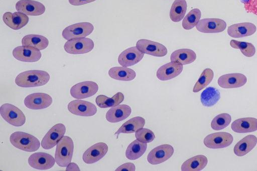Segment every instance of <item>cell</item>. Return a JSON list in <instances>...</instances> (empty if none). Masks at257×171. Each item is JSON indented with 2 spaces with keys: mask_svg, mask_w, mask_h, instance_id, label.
I'll return each instance as SVG.
<instances>
[{
  "mask_svg": "<svg viewBox=\"0 0 257 171\" xmlns=\"http://www.w3.org/2000/svg\"><path fill=\"white\" fill-rule=\"evenodd\" d=\"M50 78L48 72L43 70H28L18 74L15 83L21 87L41 86L47 84Z\"/></svg>",
  "mask_w": 257,
  "mask_h": 171,
  "instance_id": "6da1fadb",
  "label": "cell"
},
{
  "mask_svg": "<svg viewBox=\"0 0 257 171\" xmlns=\"http://www.w3.org/2000/svg\"><path fill=\"white\" fill-rule=\"evenodd\" d=\"M10 141L15 147L28 152L35 151L40 146V141L37 137L23 131H16L12 133Z\"/></svg>",
  "mask_w": 257,
  "mask_h": 171,
  "instance_id": "7a4b0ae2",
  "label": "cell"
},
{
  "mask_svg": "<svg viewBox=\"0 0 257 171\" xmlns=\"http://www.w3.org/2000/svg\"><path fill=\"white\" fill-rule=\"evenodd\" d=\"M74 149L73 140L68 136H64L57 144L55 153L56 163L65 167L71 162Z\"/></svg>",
  "mask_w": 257,
  "mask_h": 171,
  "instance_id": "3957f363",
  "label": "cell"
},
{
  "mask_svg": "<svg viewBox=\"0 0 257 171\" xmlns=\"http://www.w3.org/2000/svg\"><path fill=\"white\" fill-rule=\"evenodd\" d=\"M0 114L6 121L15 126H21L26 122L24 113L19 108L10 103H5L1 106Z\"/></svg>",
  "mask_w": 257,
  "mask_h": 171,
  "instance_id": "277c9868",
  "label": "cell"
},
{
  "mask_svg": "<svg viewBox=\"0 0 257 171\" xmlns=\"http://www.w3.org/2000/svg\"><path fill=\"white\" fill-rule=\"evenodd\" d=\"M93 41L88 38H74L67 41L64 46L65 51L70 54H83L94 48Z\"/></svg>",
  "mask_w": 257,
  "mask_h": 171,
  "instance_id": "5b68a950",
  "label": "cell"
},
{
  "mask_svg": "<svg viewBox=\"0 0 257 171\" xmlns=\"http://www.w3.org/2000/svg\"><path fill=\"white\" fill-rule=\"evenodd\" d=\"M93 30L94 27L90 23L82 22L67 27L63 30L62 35L65 39L69 40L85 37L91 34Z\"/></svg>",
  "mask_w": 257,
  "mask_h": 171,
  "instance_id": "8992f818",
  "label": "cell"
},
{
  "mask_svg": "<svg viewBox=\"0 0 257 171\" xmlns=\"http://www.w3.org/2000/svg\"><path fill=\"white\" fill-rule=\"evenodd\" d=\"M233 140L232 135L226 132H219L207 135L203 140L204 144L209 148H222L229 146Z\"/></svg>",
  "mask_w": 257,
  "mask_h": 171,
  "instance_id": "52a82bcc",
  "label": "cell"
},
{
  "mask_svg": "<svg viewBox=\"0 0 257 171\" xmlns=\"http://www.w3.org/2000/svg\"><path fill=\"white\" fill-rule=\"evenodd\" d=\"M66 132L65 126L62 123L54 125L43 137L41 145L45 149L54 147L64 136Z\"/></svg>",
  "mask_w": 257,
  "mask_h": 171,
  "instance_id": "ba28073f",
  "label": "cell"
},
{
  "mask_svg": "<svg viewBox=\"0 0 257 171\" xmlns=\"http://www.w3.org/2000/svg\"><path fill=\"white\" fill-rule=\"evenodd\" d=\"M98 90L97 84L91 81L77 83L70 89V94L74 98L83 99L92 96Z\"/></svg>",
  "mask_w": 257,
  "mask_h": 171,
  "instance_id": "9c48e42d",
  "label": "cell"
},
{
  "mask_svg": "<svg viewBox=\"0 0 257 171\" xmlns=\"http://www.w3.org/2000/svg\"><path fill=\"white\" fill-rule=\"evenodd\" d=\"M138 49L144 54L162 57L167 55V48L163 44L147 39H140L136 43Z\"/></svg>",
  "mask_w": 257,
  "mask_h": 171,
  "instance_id": "30bf717a",
  "label": "cell"
},
{
  "mask_svg": "<svg viewBox=\"0 0 257 171\" xmlns=\"http://www.w3.org/2000/svg\"><path fill=\"white\" fill-rule=\"evenodd\" d=\"M52 98L44 93H34L27 96L24 99L25 105L30 109L46 108L52 103Z\"/></svg>",
  "mask_w": 257,
  "mask_h": 171,
  "instance_id": "8fae6325",
  "label": "cell"
},
{
  "mask_svg": "<svg viewBox=\"0 0 257 171\" xmlns=\"http://www.w3.org/2000/svg\"><path fill=\"white\" fill-rule=\"evenodd\" d=\"M174 151L173 147L170 144L159 145L149 153L147 156L148 161L153 165L161 163L170 158Z\"/></svg>",
  "mask_w": 257,
  "mask_h": 171,
  "instance_id": "7c38bea8",
  "label": "cell"
},
{
  "mask_svg": "<svg viewBox=\"0 0 257 171\" xmlns=\"http://www.w3.org/2000/svg\"><path fill=\"white\" fill-rule=\"evenodd\" d=\"M14 57L20 61L35 62L41 58V53L37 49L29 46H21L15 48L13 50Z\"/></svg>",
  "mask_w": 257,
  "mask_h": 171,
  "instance_id": "4fadbf2b",
  "label": "cell"
},
{
  "mask_svg": "<svg viewBox=\"0 0 257 171\" xmlns=\"http://www.w3.org/2000/svg\"><path fill=\"white\" fill-rule=\"evenodd\" d=\"M67 107L71 113L81 116H91L97 112V108L94 104L82 100H72Z\"/></svg>",
  "mask_w": 257,
  "mask_h": 171,
  "instance_id": "5bb4252c",
  "label": "cell"
},
{
  "mask_svg": "<svg viewBox=\"0 0 257 171\" xmlns=\"http://www.w3.org/2000/svg\"><path fill=\"white\" fill-rule=\"evenodd\" d=\"M226 28V22L220 19L206 18L200 20L196 28L203 33H217L224 31Z\"/></svg>",
  "mask_w": 257,
  "mask_h": 171,
  "instance_id": "9a60e30c",
  "label": "cell"
},
{
  "mask_svg": "<svg viewBox=\"0 0 257 171\" xmlns=\"http://www.w3.org/2000/svg\"><path fill=\"white\" fill-rule=\"evenodd\" d=\"M55 159L50 154L43 152L33 153L28 158V163L33 168L39 170H46L52 168Z\"/></svg>",
  "mask_w": 257,
  "mask_h": 171,
  "instance_id": "2e32d148",
  "label": "cell"
},
{
  "mask_svg": "<svg viewBox=\"0 0 257 171\" xmlns=\"http://www.w3.org/2000/svg\"><path fill=\"white\" fill-rule=\"evenodd\" d=\"M19 12L29 16H40L45 12V6L40 2L31 0H20L16 4Z\"/></svg>",
  "mask_w": 257,
  "mask_h": 171,
  "instance_id": "e0dca14e",
  "label": "cell"
},
{
  "mask_svg": "<svg viewBox=\"0 0 257 171\" xmlns=\"http://www.w3.org/2000/svg\"><path fill=\"white\" fill-rule=\"evenodd\" d=\"M107 151L108 146L105 143L98 142L91 146L84 152L82 158L85 163L92 164L104 156Z\"/></svg>",
  "mask_w": 257,
  "mask_h": 171,
  "instance_id": "ac0fdd59",
  "label": "cell"
},
{
  "mask_svg": "<svg viewBox=\"0 0 257 171\" xmlns=\"http://www.w3.org/2000/svg\"><path fill=\"white\" fill-rule=\"evenodd\" d=\"M183 69V65L177 62L171 61L161 66L157 71L156 76L161 81H167L180 75Z\"/></svg>",
  "mask_w": 257,
  "mask_h": 171,
  "instance_id": "d6986e66",
  "label": "cell"
},
{
  "mask_svg": "<svg viewBox=\"0 0 257 171\" xmlns=\"http://www.w3.org/2000/svg\"><path fill=\"white\" fill-rule=\"evenodd\" d=\"M144 53L136 47L128 48L122 51L118 56V62L122 66L129 67L134 65L142 60Z\"/></svg>",
  "mask_w": 257,
  "mask_h": 171,
  "instance_id": "ffe728a7",
  "label": "cell"
},
{
  "mask_svg": "<svg viewBox=\"0 0 257 171\" xmlns=\"http://www.w3.org/2000/svg\"><path fill=\"white\" fill-rule=\"evenodd\" d=\"M247 82L246 76L241 73L226 74L218 79L219 86L223 88H235L244 85Z\"/></svg>",
  "mask_w": 257,
  "mask_h": 171,
  "instance_id": "44dd1931",
  "label": "cell"
},
{
  "mask_svg": "<svg viewBox=\"0 0 257 171\" xmlns=\"http://www.w3.org/2000/svg\"><path fill=\"white\" fill-rule=\"evenodd\" d=\"M256 31V27L254 24L245 22L230 26L227 29V34L231 37L239 38L252 35Z\"/></svg>",
  "mask_w": 257,
  "mask_h": 171,
  "instance_id": "7402d4cb",
  "label": "cell"
},
{
  "mask_svg": "<svg viewBox=\"0 0 257 171\" xmlns=\"http://www.w3.org/2000/svg\"><path fill=\"white\" fill-rule=\"evenodd\" d=\"M5 24L10 28L17 30L25 26L29 22L28 17L21 12H6L3 16Z\"/></svg>",
  "mask_w": 257,
  "mask_h": 171,
  "instance_id": "603a6c76",
  "label": "cell"
},
{
  "mask_svg": "<svg viewBox=\"0 0 257 171\" xmlns=\"http://www.w3.org/2000/svg\"><path fill=\"white\" fill-rule=\"evenodd\" d=\"M131 112L132 109L130 106L126 104L118 105L107 111L105 118L109 122H118L127 118Z\"/></svg>",
  "mask_w": 257,
  "mask_h": 171,
  "instance_id": "cb8c5ba5",
  "label": "cell"
},
{
  "mask_svg": "<svg viewBox=\"0 0 257 171\" xmlns=\"http://www.w3.org/2000/svg\"><path fill=\"white\" fill-rule=\"evenodd\" d=\"M231 129L237 133H247L257 130V118H241L235 120L231 125Z\"/></svg>",
  "mask_w": 257,
  "mask_h": 171,
  "instance_id": "d4e9b609",
  "label": "cell"
},
{
  "mask_svg": "<svg viewBox=\"0 0 257 171\" xmlns=\"http://www.w3.org/2000/svg\"><path fill=\"white\" fill-rule=\"evenodd\" d=\"M257 143V137L252 134L248 135L240 140L234 146L233 152L238 156H242L250 151Z\"/></svg>",
  "mask_w": 257,
  "mask_h": 171,
  "instance_id": "484cf974",
  "label": "cell"
},
{
  "mask_svg": "<svg viewBox=\"0 0 257 171\" xmlns=\"http://www.w3.org/2000/svg\"><path fill=\"white\" fill-rule=\"evenodd\" d=\"M208 159L202 154L194 156L184 161L181 166L182 171H199L207 165Z\"/></svg>",
  "mask_w": 257,
  "mask_h": 171,
  "instance_id": "4316f807",
  "label": "cell"
},
{
  "mask_svg": "<svg viewBox=\"0 0 257 171\" xmlns=\"http://www.w3.org/2000/svg\"><path fill=\"white\" fill-rule=\"evenodd\" d=\"M196 59L194 51L189 49H180L174 51L170 56L171 61L180 63L183 65L193 63Z\"/></svg>",
  "mask_w": 257,
  "mask_h": 171,
  "instance_id": "83f0119b",
  "label": "cell"
},
{
  "mask_svg": "<svg viewBox=\"0 0 257 171\" xmlns=\"http://www.w3.org/2000/svg\"><path fill=\"white\" fill-rule=\"evenodd\" d=\"M109 76L112 79L124 81L134 80L136 76V72L127 67H114L108 71Z\"/></svg>",
  "mask_w": 257,
  "mask_h": 171,
  "instance_id": "f1b7e54d",
  "label": "cell"
},
{
  "mask_svg": "<svg viewBox=\"0 0 257 171\" xmlns=\"http://www.w3.org/2000/svg\"><path fill=\"white\" fill-rule=\"evenodd\" d=\"M145 119L141 116L133 117L124 122L116 131L115 135L120 133H131L142 128L145 124Z\"/></svg>",
  "mask_w": 257,
  "mask_h": 171,
  "instance_id": "f546056e",
  "label": "cell"
},
{
  "mask_svg": "<svg viewBox=\"0 0 257 171\" xmlns=\"http://www.w3.org/2000/svg\"><path fill=\"white\" fill-rule=\"evenodd\" d=\"M22 44L24 46L34 47L39 50H42L48 47L49 41L43 36L30 34L26 35L23 38Z\"/></svg>",
  "mask_w": 257,
  "mask_h": 171,
  "instance_id": "4dcf8cb0",
  "label": "cell"
},
{
  "mask_svg": "<svg viewBox=\"0 0 257 171\" xmlns=\"http://www.w3.org/2000/svg\"><path fill=\"white\" fill-rule=\"evenodd\" d=\"M124 100V95L121 92H117L112 97H108L103 95H98L95 99L97 105L101 108L116 106Z\"/></svg>",
  "mask_w": 257,
  "mask_h": 171,
  "instance_id": "1f68e13d",
  "label": "cell"
},
{
  "mask_svg": "<svg viewBox=\"0 0 257 171\" xmlns=\"http://www.w3.org/2000/svg\"><path fill=\"white\" fill-rule=\"evenodd\" d=\"M147 148V143L135 140L127 146L125 151V156L130 160H135L141 157Z\"/></svg>",
  "mask_w": 257,
  "mask_h": 171,
  "instance_id": "d6a6232c",
  "label": "cell"
},
{
  "mask_svg": "<svg viewBox=\"0 0 257 171\" xmlns=\"http://www.w3.org/2000/svg\"><path fill=\"white\" fill-rule=\"evenodd\" d=\"M220 98L219 91L213 87L206 88L201 93L200 101L202 104L206 107H211L216 104Z\"/></svg>",
  "mask_w": 257,
  "mask_h": 171,
  "instance_id": "836d02e7",
  "label": "cell"
},
{
  "mask_svg": "<svg viewBox=\"0 0 257 171\" xmlns=\"http://www.w3.org/2000/svg\"><path fill=\"white\" fill-rule=\"evenodd\" d=\"M187 8L185 0H175L170 11V18L174 22H179L184 18Z\"/></svg>",
  "mask_w": 257,
  "mask_h": 171,
  "instance_id": "e575fe53",
  "label": "cell"
},
{
  "mask_svg": "<svg viewBox=\"0 0 257 171\" xmlns=\"http://www.w3.org/2000/svg\"><path fill=\"white\" fill-rule=\"evenodd\" d=\"M201 13L198 9L191 10L184 18L182 21V27L186 30H190L196 26L200 21Z\"/></svg>",
  "mask_w": 257,
  "mask_h": 171,
  "instance_id": "d590c367",
  "label": "cell"
},
{
  "mask_svg": "<svg viewBox=\"0 0 257 171\" xmlns=\"http://www.w3.org/2000/svg\"><path fill=\"white\" fill-rule=\"evenodd\" d=\"M214 73L212 70L210 68L204 69L195 83L193 92H198L206 87L212 81Z\"/></svg>",
  "mask_w": 257,
  "mask_h": 171,
  "instance_id": "8d00e7d4",
  "label": "cell"
},
{
  "mask_svg": "<svg viewBox=\"0 0 257 171\" xmlns=\"http://www.w3.org/2000/svg\"><path fill=\"white\" fill-rule=\"evenodd\" d=\"M230 45L234 49H239L242 54L247 57H252L255 53V48L250 43L231 40L230 41Z\"/></svg>",
  "mask_w": 257,
  "mask_h": 171,
  "instance_id": "74e56055",
  "label": "cell"
},
{
  "mask_svg": "<svg viewBox=\"0 0 257 171\" xmlns=\"http://www.w3.org/2000/svg\"><path fill=\"white\" fill-rule=\"evenodd\" d=\"M231 117L226 113L216 115L211 122V128L215 130H219L226 127L230 124Z\"/></svg>",
  "mask_w": 257,
  "mask_h": 171,
  "instance_id": "f35d334b",
  "label": "cell"
},
{
  "mask_svg": "<svg viewBox=\"0 0 257 171\" xmlns=\"http://www.w3.org/2000/svg\"><path fill=\"white\" fill-rule=\"evenodd\" d=\"M135 136L137 140L147 143L153 141L155 138V135L152 130L143 127L136 131Z\"/></svg>",
  "mask_w": 257,
  "mask_h": 171,
  "instance_id": "ab89813d",
  "label": "cell"
},
{
  "mask_svg": "<svg viewBox=\"0 0 257 171\" xmlns=\"http://www.w3.org/2000/svg\"><path fill=\"white\" fill-rule=\"evenodd\" d=\"M247 13L257 15V0H240Z\"/></svg>",
  "mask_w": 257,
  "mask_h": 171,
  "instance_id": "60d3db41",
  "label": "cell"
},
{
  "mask_svg": "<svg viewBox=\"0 0 257 171\" xmlns=\"http://www.w3.org/2000/svg\"><path fill=\"white\" fill-rule=\"evenodd\" d=\"M136 169L135 165L132 162H127L123 163L118 166L116 169V171H122V170H129L134 171Z\"/></svg>",
  "mask_w": 257,
  "mask_h": 171,
  "instance_id": "b9f144b4",
  "label": "cell"
},
{
  "mask_svg": "<svg viewBox=\"0 0 257 171\" xmlns=\"http://www.w3.org/2000/svg\"><path fill=\"white\" fill-rule=\"evenodd\" d=\"M95 1L96 0H68L69 3L73 6H81Z\"/></svg>",
  "mask_w": 257,
  "mask_h": 171,
  "instance_id": "7bdbcfd3",
  "label": "cell"
},
{
  "mask_svg": "<svg viewBox=\"0 0 257 171\" xmlns=\"http://www.w3.org/2000/svg\"><path fill=\"white\" fill-rule=\"evenodd\" d=\"M74 168L75 169V170H79V167L78 166H77V165L74 163H70L68 165H67V169H68V168Z\"/></svg>",
  "mask_w": 257,
  "mask_h": 171,
  "instance_id": "ee69618b",
  "label": "cell"
}]
</instances>
